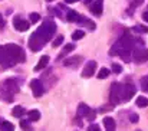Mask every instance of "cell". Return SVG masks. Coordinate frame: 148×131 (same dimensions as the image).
I'll return each mask as SVG.
<instances>
[{
	"instance_id": "obj_26",
	"label": "cell",
	"mask_w": 148,
	"mask_h": 131,
	"mask_svg": "<svg viewBox=\"0 0 148 131\" xmlns=\"http://www.w3.org/2000/svg\"><path fill=\"white\" fill-rule=\"evenodd\" d=\"M29 20H30V23H38L40 20V14L39 13H30Z\"/></svg>"
},
{
	"instance_id": "obj_12",
	"label": "cell",
	"mask_w": 148,
	"mask_h": 131,
	"mask_svg": "<svg viewBox=\"0 0 148 131\" xmlns=\"http://www.w3.org/2000/svg\"><path fill=\"white\" fill-rule=\"evenodd\" d=\"M103 10V0H95L94 4L91 6V13L95 16H101Z\"/></svg>"
},
{
	"instance_id": "obj_6",
	"label": "cell",
	"mask_w": 148,
	"mask_h": 131,
	"mask_svg": "<svg viewBox=\"0 0 148 131\" xmlns=\"http://www.w3.org/2000/svg\"><path fill=\"white\" fill-rule=\"evenodd\" d=\"M135 87H134V84H131V82H125L124 85L121 84V101L122 102H127V101H130L134 95H135Z\"/></svg>"
},
{
	"instance_id": "obj_19",
	"label": "cell",
	"mask_w": 148,
	"mask_h": 131,
	"mask_svg": "<svg viewBox=\"0 0 148 131\" xmlns=\"http://www.w3.org/2000/svg\"><path fill=\"white\" fill-rule=\"evenodd\" d=\"M25 112H26V111H25V108H23V107H20V105H16V107L12 110V115H13V117H16V118H20Z\"/></svg>"
},
{
	"instance_id": "obj_34",
	"label": "cell",
	"mask_w": 148,
	"mask_h": 131,
	"mask_svg": "<svg viewBox=\"0 0 148 131\" xmlns=\"http://www.w3.org/2000/svg\"><path fill=\"white\" fill-rule=\"evenodd\" d=\"M4 25H6V20H4V19H3V16L0 14V28H1V26H4Z\"/></svg>"
},
{
	"instance_id": "obj_16",
	"label": "cell",
	"mask_w": 148,
	"mask_h": 131,
	"mask_svg": "<svg viewBox=\"0 0 148 131\" xmlns=\"http://www.w3.org/2000/svg\"><path fill=\"white\" fill-rule=\"evenodd\" d=\"M79 17H81V16H79L75 10H69L68 14H66V20L71 22V23H76V22L79 20Z\"/></svg>"
},
{
	"instance_id": "obj_21",
	"label": "cell",
	"mask_w": 148,
	"mask_h": 131,
	"mask_svg": "<svg viewBox=\"0 0 148 131\" xmlns=\"http://www.w3.org/2000/svg\"><path fill=\"white\" fill-rule=\"evenodd\" d=\"M137 105L141 107V108L148 107V98L147 97H138V98H137Z\"/></svg>"
},
{
	"instance_id": "obj_9",
	"label": "cell",
	"mask_w": 148,
	"mask_h": 131,
	"mask_svg": "<svg viewBox=\"0 0 148 131\" xmlns=\"http://www.w3.org/2000/svg\"><path fill=\"white\" fill-rule=\"evenodd\" d=\"M30 88H32V92H33V97L35 98L42 97L43 92H45V88H43V84H42L40 79H33L30 82Z\"/></svg>"
},
{
	"instance_id": "obj_10",
	"label": "cell",
	"mask_w": 148,
	"mask_h": 131,
	"mask_svg": "<svg viewBox=\"0 0 148 131\" xmlns=\"http://www.w3.org/2000/svg\"><path fill=\"white\" fill-rule=\"evenodd\" d=\"M13 26H14V29L19 30V32H26V30L29 29L30 23H29L27 20L22 19V17H14V19H13Z\"/></svg>"
},
{
	"instance_id": "obj_5",
	"label": "cell",
	"mask_w": 148,
	"mask_h": 131,
	"mask_svg": "<svg viewBox=\"0 0 148 131\" xmlns=\"http://www.w3.org/2000/svg\"><path fill=\"white\" fill-rule=\"evenodd\" d=\"M144 42L141 43H137L132 49V59L137 62V63H141V62H145L148 61V50L144 48Z\"/></svg>"
},
{
	"instance_id": "obj_14",
	"label": "cell",
	"mask_w": 148,
	"mask_h": 131,
	"mask_svg": "<svg viewBox=\"0 0 148 131\" xmlns=\"http://www.w3.org/2000/svg\"><path fill=\"white\" fill-rule=\"evenodd\" d=\"M48 63H49V56H48V55H43V56L39 59L38 65L33 68V71H35V72H38V71H42V69H43V68H45Z\"/></svg>"
},
{
	"instance_id": "obj_31",
	"label": "cell",
	"mask_w": 148,
	"mask_h": 131,
	"mask_svg": "<svg viewBox=\"0 0 148 131\" xmlns=\"http://www.w3.org/2000/svg\"><path fill=\"white\" fill-rule=\"evenodd\" d=\"M112 71H114L115 74H121V72H122V66L118 65V63H112Z\"/></svg>"
},
{
	"instance_id": "obj_20",
	"label": "cell",
	"mask_w": 148,
	"mask_h": 131,
	"mask_svg": "<svg viewBox=\"0 0 148 131\" xmlns=\"http://www.w3.org/2000/svg\"><path fill=\"white\" fill-rule=\"evenodd\" d=\"M0 130L1 131H14V125L9 121H3L1 125H0Z\"/></svg>"
},
{
	"instance_id": "obj_36",
	"label": "cell",
	"mask_w": 148,
	"mask_h": 131,
	"mask_svg": "<svg viewBox=\"0 0 148 131\" xmlns=\"http://www.w3.org/2000/svg\"><path fill=\"white\" fill-rule=\"evenodd\" d=\"M66 3H76V1H79V0H65Z\"/></svg>"
},
{
	"instance_id": "obj_30",
	"label": "cell",
	"mask_w": 148,
	"mask_h": 131,
	"mask_svg": "<svg viewBox=\"0 0 148 131\" xmlns=\"http://www.w3.org/2000/svg\"><path fill=\"white\" fill-rule=\"evenodd\" d=\"M75 48H76V46H75L73 43H68V45H65V48H63V55H65V53H68V52H72V50H73Z\"/></svg>"
},
{
	"instance_id": "obj_17",
	"label": "cell",
	"mask_w": 148,
	"mask_h": 131,
	"mask_svg": "<svg viewBox=\"0 0 148 131\" xmlns=\"http://www.w3.org/2000/svg\"><path fill=\"white\" fill-rule=\"evenodd\" d=\"M76 23H79V25H82V26H86V28H89V29H95L97 26H95V23H92L88 17H79V20L76 22Z\"/></svg>"
},
{
	"instance_id": "obj_37",
	"label": "cell",
	"mask_w": 148,
	"mask_h": 131,
	"mask_svg": "<svg viewBox=\"0 0 148 131\" xmlns=\"http://www.w3.org/2000/svg\"><path fill=\"white\" fill-rule=\"evenodd\" d=\"M89 1H92V0H84V3H89Z\"/></svg>"
},
{
	"instance_id": "obj_39",
	"label": "cell",
	"mask_w": 148,
	"mask_h": 131,
	"mask_svg": "<svg viewBox=\"0 0 148 131\" xmlns=\"http://www.w3.org/2000/svg\"><path fill=\"white\" fill-rule=\"evenodd\" d=\"M46 1H53V0H46Z\"/></svg>"
},
{
	"instance_id": "obj_32",
	"label": "cell",
	"mask_w": 148,
	"mask_h": 131,
	"mask_svg": "<svg viewBox=\"0 0 148 131\" xmlns=\"http://www.w3.org/2000/svg\"><path fill=\"white\" fill-rule=\"evenodd\" d=\"M88 131H101V128H99L98 124H91L89 128H88Z\"/></svg>"
},
{
	"instance_id": "obj_33",
	"label": "cell",
	"mask_w": 148,
	"mask_h": 131,
	"mask_svg": "<svg viewBox=\"0 0 148 131\" xmlns=\"http://www.w3.org/2000/svg\"><path fill=\"white\" fill-rule=\"evenodd\" d=\"M130 120H131L132 123H137V121H138V115H135V114H131V115H130Z\"/></svg>"
},
{
	"instance_id": "obj_4",
	"label": "cell",
	"mask_w": 148,
	"mask_h": 131,
	"mask_svg": "<svg viewBox=\"0 0 148 131\" xmlns=\"http://www.w3.org/2000/svg\"><path fill=\"white\" fill-rule=\"evenodd\" d=\"M19 92V85L14 82V79H6L0 85V98L6 102H12L13 95Z\"/></svg>"
},
{
	"instance_id": "obj_1",
	"label": "cell",
	"mask_w": 148,
	"mask_h": 131,
	"mask_svg": "<svg viewBox=\"0 0 148 131\" xmlns=\"http://www.w3.org/2000/svg\"><path fill=\"white\" fill-rule=\"evenodd\" d=\"M55 32H56V23H55L52 19L48 17V19L30 35L29 42H27V43H29V48H30L33 52L40 50V49L45 46V43L53 38Z\"/></svg>"
},
{
	"instance_id": "obj_13",
	"label": "cell",
	"mask_w": 148,
	"mask_h": 131,
	"mask_svg": "<svg viewBox=\"0 0 148 131\" xmlns=\"http://www.w3.org/2000/svg\"><path fill=\"white\" fill-rule=\"evenodd\" d=\"M81 62H82V56H73V58L65 59L63 61V65L65 66H78Z\"/></svg>"
},
{
	"instance_id": "obj_24",
	"label": "cell",
	"mask_w": 148,
	"mask_h": 131,
	"mask_svg": "<svg viewBox=\"0 0 148 131\" xmlns=\"http://www.w3.org/2000/svg\"><path fill=\"white\" fill-rule=\"evenodd\" d=\"M85 36V32L84 30H75L73 33H72V41H79V39H82Z\"/></svg>"
},
{
	"instance_id": "obj_29",
	"label": "cell",
	"mask_w": 148,
	"mask_h": 131,
	"mask_svg": "<svg viewBox=\"0 0 148 131\" xmlns=\"http://www.w3.org/2000/svg\"><path fill=\"white\" fill-rule=\"evenodd\" d=\"M63 43V35H59L56 39H55V42H53V48H58V46H60V45Z\"/></svg>"
},
{
	"instance_id": "obj_40",
	"label": "cell",
	"mask_w": 148,
	"mask_h": 131,
	"mask_svg": "<svg viewBox=\"0 0 148 131\" xmlns=\"http://www.w3.org/2000/svg\"><path fill=\"white\" fill-rule=\"evenodd\" d=\"M137 131H141V130H137Z\"/></svg>"
},
{
	"instance_id": "obj_35",
	"label": "cell",
	"mask_w": 148,
	"mask_h": 131,
	"mask_svg": "<svg viewBox=\"0 0 148 131\" xmlns=\"http://www.w3.org/2000/svg\"><path fill=\"white\" fill-rule=\"evenodd\" d=\"M143 19H144L145 22H148V12H145V13L143 14Z\"/></svg>"
},
{
	"instance_id": "obj_7",
	"label": "cell",
	"mask_w": 148,
	"mask_h": 131,
	"mask_svg": "<svg viewBox=\"0 0 148 131\" xmlns=\"http://www.w3.org/2000/svg\"><path fill=\"white\" fill-rule=\"evenodd\" d=\"M109 101L112 105H118L121 101V84L114 82L111 85V91H109Z\"/></svg>"
},
{
	"instance_id": "obj_11",
	"label": "cell",
	"mask_w": 148,
	"mask_h": 131,
	"mask_svg": "<svg viewBox=\"0 0 148 131\" xmlns=\"http://www.w3.org/2000/svg\"><path fill=\"white\" fill-rule=\"evenodd\" d=\"M97 62L95 61H88L86 65L84 66V71H82V77L84 78H89L95 74V69H97Z\"/></svg>"
},
{
	"instance_id": "obj_2",
	"label": "cell",
	"mask_w": 148,
	"mask_h": 131,
	"mask_svg": "<svg viewBox=\"0 0 148 131\" xmlns=\"http://www.w3.org/2000/svg\"><path fill=\"white\" fill-rule=\"evenodd\" d=\"M26 55L25 50L14 43H7L0 46V65L4 68H10L14 66L16 63H22L25 62Z\"/></svg>"
},
{
	"instance_id": "obj_3",
	"label": "cell",
	"mask_w": 148,
	"mask_h": 131,
	"mask_svg": "<svg viewBox=\"0 0 148 131\" xmlns=\"http://www.w3.org/2000/svg\"><path fill=\"white\" fill-rule=\"evenodd\" d=\"M132 48H134V39L131 38L130 33H124L116 43L111 48V55L112 56H119L124 62H130L132 58Z\"/></svg>"
},
{
	"instance_id": "obj_27",
	"label": "cell",
	"mask_w": 148,
	"mask_h": 131,
	"mask_svg": "<svg viewBox=\"0 0 148 131\" xmlns=\"http://www.w3.org/2000/svg\"><path fill=\"white\" fill-rule=\"evenodd\" d=\"M20 128L23 131H33V128L29 125V121H25V120L20 121Z\"/></svg>"
},
{
	"instance_id": "obj_22",
	"label": "cell",
	"mask_w": 148,
	"mask_h": 131,
	"mask_svg": "<svg viewBox=\"0 0 148 131\" xmlns=\"http://www.w3.org/2000/svg\"><path fill=\"white\" fill-rule=\"evenodd\" d=\"M143 1H144V0H131V3H130V9H131V10H128V13H130V14H132L134 9H135V7H138L140 4H143Z\"/></svg>"
},
{
	"instance_id": "obj_28",
	"label": "cell",
	"mask_w": 148,
	"mask_h": 131,
	"mask_svg": "<svg viewBox=\"0 0 148 131\" xmlns=\"http://www.w3.org/2000/svg\"><path fill=\"white\" fill-rule=\"evenodd\" d=\"M140 84H141V88H143L145 92H148V75L147 77H144V78H141Z\"/></svg>"
},
{
	"instance_id": "obj_18",
	"label": "cell",
	"mask_w": 148,
	"mask_h": 131,
	"mask_svg": "<svg viewBox=\"0 0 148 131\" xmlns=\"http://www.w3.org/2000/svg\"><path fill=\"white\" fill-rule=\"evenodd\" d=\"M27 120L29 121H39L40 120V112L38 110H30L27 112Z\"/></svg>"
},
{
	"instance_id": "obj_23",
	"label": "cell",
	"mask_w": 148,
	"mask_h": 131,
	"mask_svg": "<svg viewBox=\"0 0 148 131\" xmlns=\"http://www.w3.org/2000/svg\"><path fill=\"white\" fill-rule=\"evenodd\" d=\"M132 32H138V33H148V28L143 25H137L132 28Z\"/></svg>"
},
{
	"instance_id": "obj_25",
	"label": "cell",
	"mask_w": 148,
	"mask_h": 131,
	"mask_svg": "<svg viewBox=\"0 0 148 131\" xmlns=\"http://www.w3.org/2000/svg\"><path fill=\"white\" fill-rule=\"evenodd\" d=\"M109 75V69H106V68H101L98 72V78L99 79H103V78H106Z\"/></svg>"
},
{
	"instance_id": "obj_15",
	"label": "cell",
	"mask_w": 148,
	"mask_h": 131,
	"mask_svg": "<svg viewBox=\"0 0 148 131\" xmlns=\"http://www.w3.org/2000/svg\"><path fill=\"white\" fill-rule=\"evenodd\" d=\"M103 125H105L106 131H115V127H116L115 120L111 118V117H105V118H103Z\"/></svg>"
},
{
	"instance_id": "obj_8",
	"label": "cell",
	"mask_w": 148,
	"mask_h": 131,
	"mask_svg": "<svg viewBox=\"0 0 148 131\" xmlns=\"http://www.w3.org/2000/svg\"><path fill=\"white\" fill-rule=\"evenodd\" d=\"M78 117H82V118H86L89 121H94L95 120V111L91 110L86 104H79L78 105Z\"/></svg>"
},
{
	"instance_id": "obj_38",
	"label": "cell",
	"mask_w": 148,
	"mask_h": 131,
	"mask_svg": "<svg viewBox=\"0 0 148 131\" xmlns=\"http://www.w3.org/2000/svg\"><path fill=\"white\" fill-rule=\"evenodd\" d=\"M1 123H3V118H0V125H1Z\"/></svg>"
}]
</instances>
